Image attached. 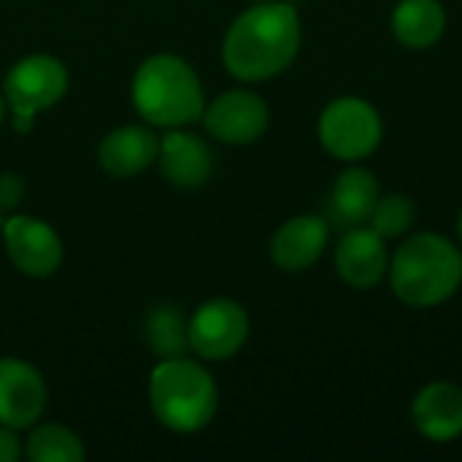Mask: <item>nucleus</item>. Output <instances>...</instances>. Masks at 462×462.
<instances>
[{"mask_svg":"<svg viewBox=\"0 0 462 462\" xmlns=\"http://www.w3.org/2000/svg\"><path fill=\"white\" fill-rule=\"evenodd\" d=\"M387 268L390 263H387L384 238L374 227L346 230V236L336 249V271L346 284L357 290H368L382 282Z\"/></svg>","mask_w":462,"mask_h":462,"instance_id":"ddd939ff","label":"nucleus"},{"mask_svg":"<svg viewBox=\"0 0 462 462\" xmlns=\"http://www.w3.org/2000/svg\"><path fill=\"white\" fill-rule=\"evenodd\" d=\"M328 236H330V222L314 214H303V217H292L287 219L271 241V257L282 271L298 273L311 268L325 246H328Z\"/></svg>","mask_w":462,"mask_h":462,"instance_id":"9b49d317","label":"nucleus"},{"mask_svg":"<svg viewBox=\"0 0 462 462\" xmlns=\"http://www.w3.org/2000/svg\"><path fill=\"white\" fill-rule=\"evenodd\" d=\"M189 349L203 360H227L249 338V317L241 303L214 298L203 303L187 322Z\"/></svg>","mask_w":462,"mask_h":462,"instance_id":"0eeeda50","label":"nucleus"},{"mask_svg":"<svg viewBox=\"0 0 462 462\" xmlns=\"http://www.w3.org/2000/svg\"><path fill=\"white\" fill-rule=\"evenodd\" d=\"M200 119L206 122V130L217 141L230 146H244V143H254L268 130L271 111L260 95L246 89H230L222 92L208 108H203Z\"/></svg>","mask_w":462,"mask_h":462,"instance_id":"1a4fd4ad","label":"nucleus"},{"mask_svg":"<svg viewBox=\"0 0 462 462\" xmlns=\"http://www.w3.org/2000/svg\"><path fill=\"white\" fill-rule=\"evenodd\" d=\"M46 382L30 363L0 357V425L32 428L46 409Z\"/></svg>","mask_w":462,"mask_h":462,"instance_id":"9d476101","label":"nucleus"},{"mask_svg":"<svg viewBox=\"0 0 462 462\" xmlns=\"http://www.w3.org/2000/svg\"><path fill=\"white\" fill-rule=\"evenodd\" d=\"M379 203V181L365 168H346L338 173L330 200H328V222L352 230L371 219L374 208Z\"/></svg>","mask_w":462,"mask_h":462,"instance_id":"dca6fc26","label":"nucleus"},{"mask_svg":"<svg viewBox=\"0 0 462 462\" xmlns=\"http://www.w3.org/2000/svg\"><path fill=\"white\" fill-rule=\"evenodd\" d=\"M414 428L430 441H452L462 433V390L449 382H433L417 393L411 406Z\"/></svg>","mask_w":462,"mask_h":462,"instance_id":"2eb2a0df","label":"nucleus"},{"mask_svg":"<svg viewBox=\"0 0 462 462\" xmlns=\"http://www.w3.org/2000/svg\"><path fill=\"white\" fill-rule=\"evenodd\" d=\"M447 30V11L439 0H401L393 14V32L409 49L433 46Z\"/></svg>","mask_w":462,"mask_h":462,"instance_id":"f3484780","label":"nucleus"},{"mask_svg":"<svg viewBox=\"0 0 462 462\" xmlns=\"http://www.w3.org/2000/svg\"><path fill=\"white\" fill-rule=\"evenodd\" d=\"M5 106H8V103H5V97L0 95V125H3V119H5Z\"/></svg>","mask_w":462,"mask_h":462,"instance_id":"5701e85b","label":"nucleus"},{"mask_svg":"<svg viewBox=\"0 0 462 462\" xmlns=\"http://www.w3.org/2000/svg\"><path fill=\"white\" fill-rule=\"evenodd\" d=\"M160 154V138L143 125H125L100 141V168L116 179H130L146 171Z\"/></svg>","mask_w":462,"mask_h":462,"instance_id":"4468645a","label":"nucleus"},{"mask_svg":"<svg viewBox=\"0 0 462 462\" xmlns=\"http://www.w3.org/2000/svg\"><path fill=\"white\" fill-rule=\"evenodd\" d=\"M457 233H460V241H462V214H460V219H457Z\"/></svg>","mask_w":462,"mask_h":462,"instance_id":"b1692460","label":"nucleus"},{"mask_svg":"<svg viewBox=\"0 0 462 462\" xmlns=\"http://www.w3.org/2000/svg\"><path fill=\"white\" fill-rule=\"evenodd\" d=\"M300 49V19L290 3L265 0L246 8L222 43L225 68L241 81H265L292 65Z\"/></svg>","mask_w":462,"mask_h":462,"instance_id":"f257e3e1","label":"nucleus"},{"mask_svg":"<svg viewBox=\"0 0 462 462\" xmlns=\"http://www.w3.org/2000/svg\"><path fill=\"white\" fill-rule=\"evenodd\" d=\"M146 341L160 360L184 357V352L189 349V336L181 311L171 306L154 309L146 319Z\"/></svg>","mask_w":462,"mask_h":462,"instance_id":"a211bd4d","label":"nucleus"},{"mask_svg":"<svg viewBox=\"0 0 462 462\" xmlns=\"http://www.w3.org/2000/svg\"><path fill=\"white\" fill-rule=\"evenodd\" d=\"M3 214V211H0ZM0 236H3V217H0Z\"/></svg>","mask_w":462,"mask_h":462,"instance_id":"393cba45","label":"nucleus"},{"mask_svg":"<svg viewBox=\"0 0 462 462\" xmlns=\"http://www.w3.org/2000/svg\"><path fill=\"white\" fill-rule=\"evenodd\" d=\"M84 455L81 439L62 425H41L27 439V457L32 462H81Z\"/></svg>","mask_w":462,"mask_h":462,"instance_id":"6ab92c4d","label":"nucleus"},{"mask_svg":"<svg viewBox=\"0 0 462 462\" xmlns=\"http://www.w3.org/2000/svg\"><path fill=\"white\" fill-rule=\"evenodd\" d=\"M135 111L157 127H184L203 116L206 100L195 68L176 54H152L133 76Z\"/></svg>","mask_w":462,"mask_h":462,"instance_id":"f03ea898","label":"nucleus"},{"mask_svg":"<svg viewBox=\"0 0 462 462\" xmlns=\"http://www.w3.org/2000/svg\"><path fill=\"white\" fill-rule=\"evenodd\" d=\"M24 198V179L19 173L0 176V211H11Z\"/></svg>","mask_w":462,"mask_h":462,"instance_id":"412c9836","label":"nucleus"},{"mask_svg":"<svg viewBox=\"0 0 462 462\" xmlns=\"http://www.w3.org/2000/svg\"><path fill=\"white\" fill-rule=\"evenodd\" d=\"M3 241L16 271L32 279H46L62 265V241L57 230L35 217L16 214L3 222Z\"/></svg>","mask_w":462,"mask_h":462,"instance_id":"6e6552de","label":"nucleus"},{"mask_svg":"<svg viewBox=\"0 0 462 462\" xmlns=\"http://www.w3.org/2000/svg\"><path fill=\"white\" fill-rule=\"evenodd\" d=\"M414 222V203L406 195H387L376 203L371 214V227L382 238H398L403 236Z\"/></svg>","mask_w":462,"mask_h":462,"instance_id":"aec40b11","label":"nucleus"},{"mask_svg":"<svg viewBox=\"0 0 462 462\" xmlns=\"http://www.w3.org/2000/svg\"><path fill=\"white\" fill-rule=\"evenodd\" d=\"M68 92V68L51 54L22 57L3 81V97L14 114V127L27 133L38 111L51 108Z\"/></svg>","mask_w":462,"mask_h":462,"instance_id":"39448f33","label":"nucleus"},{"mask_svg":"<svg viewBox=\"0 0 462 462\" xmlns=\"http://www.w3.org/2000/svg\"><path fill=\"white\" fill-rule=\"evenodd\" d=\"M393 292L409 306H439L449 300L462 282V252L439 233L409 238L390 265Z\"/></svg>","mask_w":462,"mask_h":462,"instance_id":"7ed1b4c3","label":"nucleus"},{"mask_svg":"<svg viewBox=\"0 0 462 462\" xmlns=\"http://www.w3.org/2000/svg\"><path fill=\"white\" fill-rule=\"evenodd\" d=\"M382 116L363 97H338L319 116V141L338 160H363L382 143Z\"/></svg>","mask_w":462,"mask_h":462,"instance_id":"423d86ee","label":"nucleus"},{"mask_svg":"<svg viewBox=\"0 0 462 462\" xmlns=\"http://www.w3.org/2000/svg\"><path fill=\"white\" fill-rule=\"evenodd\" d=\"M160 171L173 187H200L208 181L214 173V152L211 146L192 133L184 130H171L168 135L160 138Z\"/></svg>","mask_w":462,"mask_h":462,"instance_id":"f8f14e48","label":"nucleus"},{"mask_svg":"<svg viewBox=\"0 0 462 462\" xmlns=\"http://www.w3.org/2000/svg\"><path fill=\"white\" fill-rule=\"evenodd\" d=\"M149 403L160 425L173 433L203 430L219 406V390L211 374L187 357L160 360L149 379Z\"/></svg>","mask_w":462,"mask_h":462,"instance_id":"20e7f679","label":"nucleus"},{"mask_svg":"<svg viewBox=\"0 0 462 462\" xmlns=\"http://www.w3.org/2000/svg\"><path fill=\"white\" fill-rule=\"evenodd\" d=\"M22 457V444L14 428L0 425V462H16Z\"/></svg>","mask_w":462,"mask_h":462,"instance_id":"4be33fe9","label":"nucleus"}]
</instances>
